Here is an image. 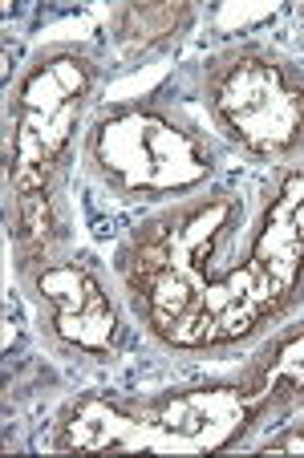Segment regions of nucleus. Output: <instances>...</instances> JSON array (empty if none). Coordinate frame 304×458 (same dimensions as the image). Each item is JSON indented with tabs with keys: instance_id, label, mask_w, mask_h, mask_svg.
Wrapping results in <instances>:
<instances>
[{
	"instance_id": "obj_1",
	"label": "nucleus",
	"mask_w": 304,
	"mask_h": 458,
	"mask_svg": "<svg viewBox=\"0 0 304 458\" xmlns=\"http://www.w3.org/2000/svg\"><path fill=\"white\" fill-rule=\"evenodd\" d=\"M304 296V163H284L240 256L199 309L166 341V353L227 357L272 333Z\"/></svg>"
},
{
	"instance_id": "obj_2",
	"label": "nucleus",
	"mask_w": 304,
	"mask_h": 458,
	"mask_svg": "<svg viewBox=\"0 0 304 458\" xmlns=\"http://www.w3.org/2000/svg\"><path fill=\"white\" fill-rule=\"evenodd\" d=\"M243 195L215 191L203 199H179L174 208L142 219L118 248L122 301L150 341L171 333L199 309L203 293L232 272L243 243Z\"/></svg>"
},
{
	"instance_id": "obj_3",
	"label": "nucleus",
	"mask_w": 304,
	"mask_h": 458,
	"mask_svg": "<svg viewBox=\"0 0 304 458\" xmlns=\"http://www.w3.org/2000/svg\"><path fill=\"white\" fill-rule=\"evenodd\" d=\"M260 426L252 394L240 373L227 381L166 389L150 398H118L89 394L73 398L57 414V450L86 454H126V450H158V454H215L243 442Z\"/></svg>"
},
{
	"instance_id": "obj_4",
	"label": "nucleus",
	"mask_w": 304,
	"mask_h": 458,
	"mask_svg": "<svg viewBox=\"0 0 304 458\" xmlns=\"http://www.w3.org/2000/svg\"><path fill=\"white\" fill-rule=\"evenodd\" d=\"M86 171L122 203L191 199L215 174V147L158 102L106 106L86 122Z\"/></svg>"
},
{
	"instance_id": "obj_5",
	"label": "nucleus",
	"mask_w": 304,
	"mask_h": 458,
	"mask_svg": "<svg viewBox=\"0 0 304 458\" xmlns=\"http://www.w3.org/2000/svg\"><path fill=\"white\" fill-rule=\"evenodd\" d=\"M203 102L211 126L260 163L304 155V78L260 45L219 49L203 65Z\"/></svg>"
},
{
	"instance_id": "obj_6",
	"label": "nucleus",
	"mask_w": 304,
	"mask_h": 458,
	"mask_svg": "<svg viewBox=\"0 0 304 458\" xmlns=\"http://www.w3.org/2000/svg\"><path fill=\"white\" fill-rule=\"evenodd\" d=\"M17 276L37 309V329L57 357L110 365L122 353L126 345L122 309L86 264L53 256L21 264Z\"/></svg>"
},
{
	"instance_id": "obj_7",
	"label": "nucleus",
	"mask_w": 304,
	"mask_h": 458,
	"mask_svg": "<svg viewBox=\"0 0 304 458\" xmlns=\"http://www.w3.org/2000/svg\"><path fill=\"white\" fill-rule=\"evenodd\" d=\"M102 70L78 45H49L29 61L9 89L4 118H57L73 106H94Z\"/></svg>"
},
{
	"instance_id": "obj_8",
	"label": "nucleus",
	"mask_w": 304,
	"mask_h": 458,
	"mask_svg": "<svg viewBox=\"0 0 304 458\" xmlns=\"http://www.w3.org/2000/svg\"><path fill=\"white\" fill-rule=\"evenodd\" d=\"M240 381L252 394L260 422L268 414H288L304 406V325L272 333L256 361L240 373Z\"/></svg>"
},
{
	"instance_id": "obj_9",
	"label": "nucleus",
	"mask_w": 304,
	"mask_h": 458,
	"mask_svg": "<svg viewBox=\"0 0 304 458\" xmlns=\"http://www.w3.org/2000/svg\"><path fill=\"white\" fill-rule=\"evenodd\" d=\"M195 21V4L187 0H155V4H122L110 17V33L126 57H150L182 41Z\"/></svg>"
},
{
	"instance_id": "obj_10",
	"label": "nucleus",
	"mask_w": 304,
	"mask_h": 458,
	"mask_svg": "<svg viewBox=\"0 0 304 458\" xmlns=\"http://www.w3.org/2000/svg\"><path fill=\"white\" fill-rule=\"evenodd\" d=\"M260 454H304V422L296 426H284V434H272V438H264Z\"/></svg>"
},
{
	"instance_id": "obj_11",
	"label": "nucleus",
	"mask_w": 304,
	"mask_h": 458,
	"mask_svg": "<svg viewBox=\"0 0 304 458\" xmlns=\"http://www.w3.org/2000/svg\"><path fill=\"white\" fill-rule=\"evenodd\" d=\"M300 41H304V4H300Z\"/></svg>"
}]
</instances>
